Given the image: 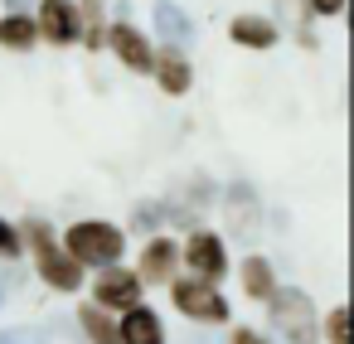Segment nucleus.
I'll use <instances>...</instances> for the list:
<instances>
[{
  "mask_svg": "<svg viewBox=\"0 0 354 344\" xmlns=\"http://www.w3.org/2000/svg\"><path fill=\"white\" fill-rule=\"evenodd\" d=\"M59 247L83 271H97V267H112L127 257V228H117L107 218H78L68 233H59Z\"/></svg>",
  "mask_w": 354,
  "mask_h": 344,
  "instance_id": "nucleus-1",
  "label": "nucleus"
},
{
  "mask_svg": "<svg viewBox=\"0 0 354 344\" xmlns=\"http://www.w3.org/2000/svg\"><path fill=\"white\" fill-rule=\"evenodd\" d=\"M267 320L286 344H320V310L301 286H277L267 300Z\"/></svg>",
  "mask_w": 354,
  "mask_h": 344,
  "instance_id": "nucleus-2",
  "label": "nucleus"
},
{
  "mask_svg": "<svg viewBox=\"0 0 354 344\" xmlns=\"http://www.w3.org/2000/svg\"><path fill=\"white\" fill-rule=\"evenodd\" d=\"M165 286H170L175 310H180L189 325H228V320H233V305H228V296H223L214 281H204V276H180V271H175Z\"/></svg>",
  "mask_w": 354,
  "mask_h": 344,
  "instance_id": "nucleus-3",
  "label": "nucleus"
},
{
  "mask_svg": "<svg viewBox=\"0 0 354 344\" xmlns=\"http://www.w3.org/2000/svg\"><path fill=\"white\" fill-rule=\"evenodd\" d=\"M180 267H185L189 276H204V281L223 286V276H228V267H233V262H228V242L199 223V228H189L185 242H180Z\"/></svg>",
  "mask_w": 354,
  "mask_h": 344,
  "instance_id": "nucleus-4",
  "label": "nucleus"
},
{
  "mask_svg": "<svg viewBox=\"0 0 354 344\" xmlns=\"http://www.w3.org/2000/svg\"><path fill=\"white\" fill-rule=\"evenodd\" d=\"M214 204H223L228 238L257 242V233H262V199H257V184H252V180H228Z\"/></svg>",
  "mask_w": 354,
  "mask_h": 344,
  "instance_id": "nucleus-5",
  "label": "nucleus"
},
{
  "mask_svg": "<svg viewBox=\"0 0 354 344\" xmlns=\"http://www.w3.org/2000/svg\"><path fill=\"white\" fill-rule=\"evenodd\" d=\"M102 49H112L117 64L131 68V73H151V64H156V44L131 25V10H127V6L117 10V20H107V39H102Z\"/></svg>",
  "mask_w": 354,
  "mask_h": 344,
  "instance_id": "nucleus-6",
  "label": "nucleus"
},
{
  "mask_svg": "<svg viewBox=\"0 0 354 344\" xmlns=\"http://www.w3.org/2000/svg\"><path fill=\"white\" fill-rule=\"evenodd\" d=\"M136 300H146V281L136 276V267H122V262L97 267V276H93V305H102V310L117 315V310H127Z\"/></svg>",
  "mask_w": 354,
  "mask_h": 344,
  "instance_id": "nucleus-7",
  "label": "nucleus"
},
{
  "mask_svg": "<svg viewBox=\"0 0 354 344\" xmlns=\"http://www.w3.org/2000/svg\"><path fill=\"white\" fill-rule=\"evenodd\" d=\"M30 252H35V271H39V281H44L49 291H64V296H78V291H83L88 271L59 247V238H54V242H39V247H30Z\"/></svg>",
  "mask_w": 354,
  "mask_h": 344,
  "instance_id": "nucleus-8",
  "label": "nucleus"
},
{
  "mask_svg": "<svg viewBox=\"0 0 354 344\" xmlns=\"http://www.w3.org/2000/svg\"><path fill=\"white\" fill-rule=\"evenodd\" d=\"M35 30L44 44L54 49H68L78 44V0H35Z\"/></svg>",
  "mask_w": 354,
  "mask_h": 344,
  "instance_id": "nucleus-9",
  "label": "nucleus"
},
{
  "mask_svg": "<svg viewBox=\"0 0 354 344\" xmlns=\"http://www.w3.org/2000/svg\"><path fill=\"white\" fill-rule=\"evenodd\" d=\"M175 271H180V242L160 228V233L146 238V247H141V257H136V276H141L146 286H165Z\"/></svg>",
  "mask_w": 354,
  "mask_h": 344,
  "instance_id": "nucleus-10",
  "label": "nucleus"
},
{
  "mask_svg": "<svg viewBox=\"0 0 354 344\" xmlns=\"http://www.w3.org/2000/svg\"><path fill=\"white\" fill-rule=\"evenodd\" d=\"M117 339H122V344H170L160 310H156V305H146V300H136V305L117 310Z\"/></svg>",
  "mask_w": 354,
  "mask_h": 344,
  "instance_id": "nucleus-11",
  "label": "nucleus"
},
{
  "mask_svg": "<svg viewBox=\"0 0 354 344\" xmlns=\"http://www.w3.org/2000/svg\"><path fill=\"white\" fill-rule=\"evenodd\" d=\"M151 73H156V83H160L165 97H185V93L194 88V64H189L185 49H156Z\"/></svg>",
  "mask_w": 354,
  "mask_h": 344,
  "instance_id": "nucleus-12",
  "label": "nucleus"
},
{
  "mask_svg": "<svg viewBox=\"0 0 354 344\" xmlns=\"http://www.w3.org/2000/svg\"><path fill=\"white\" fill-rule=\"evenodd\" d=\"M151 25H156V39H160L165 49H189V44H194V20L175 6V0H156Z\"/></svg>",
  "mask_w": 354,
  "mask_h": 344,
  "instance_id": "nucleus-13",
  "label": "nucleus"
},
{
  "mask_svg": "<svg viewBox=\"0 0 354 344\" xmlns=\"http://www.w3.org/2000/svg\"><path fill=\"white\" fill-rule=\"evenodd\" d=\"M228 39L243 44V49H272V44H281V30H277L272 15H233Z\"/></svg>",
  "mask_w": 354,
  "mask_h": 344,
  "instance_id": "nucleus-14",
  "label": "nucleus"
},
{
  "mask_svg": "<svg viewBox=\"0 0 354 344\" xmlns=\"http://www.w3.org/2000/svg\"><path fill=\"white\" fill-rule=\"evenodd\" d=\"M238 286H243V296H248V300H267V296L281 286V276H277L272 257L252 252V257H243V267H238Z\"/></svg>",
  "mask_w": 354,
  "mask_h": 344,
  "instance_id": "nucleus-15",
  "label": "nucleus"
},
{
  "mask_svg": "<svg viewBox=\"0 0 354 344\" xmlns=\"http://www.w3.org/2000/svg\"><path fill=\"white\" fill-rule=\"evenodd\" d=\"M73 315H78V334H83V344H122V339H117V315H112V310L83 300Z\"/></svg>",
  "mask_w": 354,
  "mask_h": 344,
  "instance_id": "nucleus-16",
  "label": "nucleus"
},
{
  "mask_svg": "<svg viewBox=\"0 0 354 344\" xmlns=\"http://www.w3.org/2000/svg\"><path fill=\"white\" fill-rule=\"evenodd\" d=\"M35 44H39L35 15H15V10H6V15H0V49H15V54H30Z\"/></svg>",
  "mask_w": 354,
  "mask_h": 344,
  "instance_id": "nucleus-17",
  "label": "nucleus"
},
{
  "mask_svg": "<svg viewBox=\"0 0 354 344\" xmlns=\"http://www.w3.org/2000/svg\"><path fill=\"white\" fill-rule=\"evenodd\" d=\"M107 39V0H78V44L102 49Z\"/></svg>",
  "mask_w": 354,
  "mask_h": 344,
  "instance_id": "nucleus-18",
  "label": "nucleus"
},
{
  "mask_svg": "<svg viewBox=\"0 0 354 344\" xmlns=\"http://www.w3.org/2000/svg\"><path fill=\"white\" fill-rule=\"evenodd\" d=\"M175 199H180V204H189V209L199 213V209H209V204L218 199V184H214L209 175H189V180L180 184V194H175Z\"/></svg>",
  "mask_w": 354,
  "mask_h": 344,
  "instance_id": "nucleus-19",
  "label": "nucleus"
},
{
  "mask_svg": "<svg viewBox=\"0 0 354 344\" xmlns=\"http://www.w3.org/2000/svg\"><path fill=\"white\" fill-rule=\"evenodd\" d=\"M320 339L325 344H349V305H335L320 315Z\"/></svg>",
  "mask_w": 354,
  "mask_h": 344,
  "instance_id": "nucleus-20",
  "label": "nucleus"
},
{
  "mask_svg": "<svg viewBox=\"0 0 354 344\" xmlns=\"http://www.w3.org/2000/svg\"><path fill=\"white\" fill-rule=\"evenodd\" d=\"M0 344H49V329L44 325H10V329H0Z\"/></svg>",
  "mask_w": 354,
  "mask_h": 344,
  "instance_id": "nucleus-21",
  "label": "nucleus"
},
{
  "mask_svg": "<svg viewBox=\"0 0 354 344\" xmlns=\"http://www.w3.org/2000/svg\"><path fill=\"white\" fill-rule=\"evenodd\" d=\"M25 252V242H20V228L10 223V218H0V257H6V262H15Z\"/></svg>",
  "mask_w": 354,
  "mask_h": 344,
  "instance_id": "nucleus-22",
  "label": "nucleus"
},
{
  "mask_svg": "<svg viewBox=\"0 0 354 344\" xmlns=\"http://www.w3.org/2000/svg\"><path fill=\"white\" fill-rule=\"evenodd\" d=\"M344 6L349 0H301V10L310 20H335V15H344Z\"/></svg>",
  "mask_w": 354,
  "mask_h": 344,
  "instance_id": "nucleus-23",
  "label": "nucleus"
},
{
  "mask_svg": "<svg viewBox=\"0 0 354 344\" xmlns=\"http://www.w3.org/2000/svg\"><path fill=\"white\" fill-rule=\"evenodd\" d=\"M136 228H141L146 238L160 233V228H165V223H160V204H141V209H136Z\"/></svg>",
  "mask_w": 354,
  "mask_h": 344,
  "instance_id": "nucleus-24",
  "label": "nucleus"
},
{
  "mask_svg": "<svg viewBox=\"0 0 354 344\" xmlns=\"http://www.w3.org/2000/svg\"><path fill=\"white\" fill-rule=\"evenodd\" d=\"M228 344H272L262 329H248V325H238V329H228Z\"/></svg>",
  "mask_w": 354,
  "mask_h": 344,
  "instance_id": "nucleus-25",
  "label": "nucleus"
},
{
  "mask_svg": "<svg viewBox=\"0 0 354 344\" xmlns=\"http://www.w3.org/2000/svg\"><path fill=\"white\" fill-rule=\"evenodd\" d=\"M6 10H15V15H30V10H35V0H6Z\"/></svg>",
  "mask_w": 354,
  "mask_h": 344,
  "instance_id": "nucleus-26",
  "label": "nucleus"
},
{
  "mask_svg": "<svg viewBox=\"0 0 354 344\" xmlns=\"http://www.w3.org/2000/svg\"><path fill=\"white\" fill-rule=\"evenodd\" d=\"M15 286V271H0V305H6V291Z\"/></svg>",
  "mask_w": 354,
  "mask_h": 344,
  "instance_id": "nucleus-27",
  "label": "nucleus"
}]
</instances>
